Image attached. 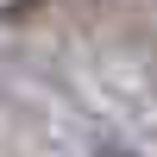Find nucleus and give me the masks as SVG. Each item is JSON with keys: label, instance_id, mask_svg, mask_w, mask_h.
Segmentation results:
<instances>
[{"label": "nucleus", "instance_id": "f257e3e1", "mask_svg": "<svg viewBox=\"0 0 157 157\" xmlns=\"http://www.w3.org/2000/svg\"><path fill=\"white\" fill-rule=\"evenodd\" d=\"M107 157H132V151H107Z\"/></svg>", "mask_w": 157, "mask_h": 157}]
</instances>
